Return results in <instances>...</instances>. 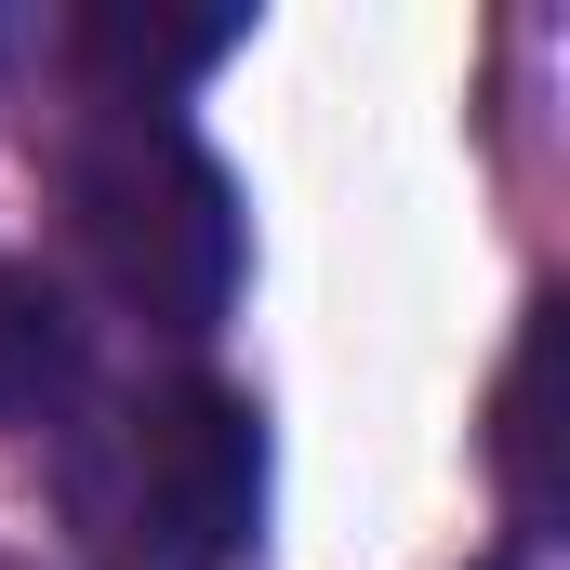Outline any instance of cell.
I'll return each mask as SVG.
<instances>
[{
	"label": "cell",
	"mask_w": 570,
	"mask_h": 570,
	"mask_svg": "<svg viewBox=\"0 0 570 570\" xmlns=\"http://www.w3.org/2000/svg\"><path fill=\"white\" fill-rule=\"evenodd\" d=\"M80 385H94V332H80L67 279L0 253V425H53Z\"/></svg>",
	"instance_id": "3957f363"
},
{
	"label": "cell",
	"mask_w": 570,
	"mask_h": 570,
	"mask_svg": "<svg viewBox=\"0 0 570 570\" xmlns=\"http://www.w3.org/2000/svg\"><path fill=\"white\" fill-rule=\"evenodd\" d=\"M491 570H544V531H518V544H504V558H491Z\"/></svg>",
	"instance_id": "277c9868"
},
{
	"label": "cell",
	"mask_w": 570,
	"mask_h": 570,
	"mask_svg": "<svg viewBox=\"0 0 570 570\" xmlns=\"http://www.w3.org/2000/svg\"><path fill=\"white\" fill-rule=\"evenodd\" d=\"M53 199H67L80 292H107L120 318L199 345L239 305V266H253L239 186H226V159L186 134L173 107H94L80 134L53 146Z\"/></svg>",
	"instance_id": "7a4b0ae2"
},
{
	"label": "cell",
	"mask_w": 570,
	"mask_h": 570,
	"mask_svg": "<svg viewBox=\"0 0 570 570\" xmlns=\"http://www.w3.org/2000/svg\"><path fill=\"white\" fill-rule=\"evenodd\" d=\"M53 518L80 570H239L266 531V412L213 372L80 385L53 412Z\"/></svg>",
	"instance_id": "6da1fadb"
}]
</instances>
